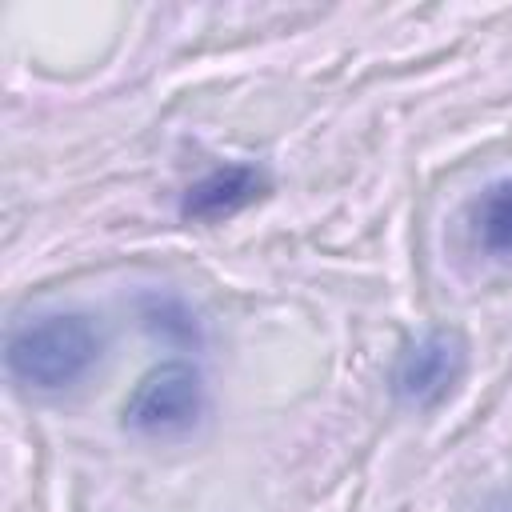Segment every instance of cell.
I'll use <instances>...</instances> for the list:
<instances>
[{
	"instance_id": "6",
	"label": "cell",
	"mask_w": 512,
	"mask_h": 512,
	"mask_svg": "<svg viewBox=\"0 0 512 512\" xmlns=\"http://www.w3.org/2000/svg\"><path fill=\"white\" fill-rule=\"evenodd\" d=\"M140 316H144V324L148 328H156V332H164L168 340H180V344H192V340H200V328H196V316L176 300V296H144V304H140Z\"/></svg>"
},
{
	"instance_id": "1",
	"label": "cell",
	"mask_w": 512,
	"mask_h": 512,
	"mask_svg": "<svg viewBox=\"0 0 512 512\" xmlns=\"http://www.w3.org/2000/svg\"><path fill=\"white\" fill-rule=\"evenodd\" d=\"M104 336L84 312H36L8 328V376L32 392H60L80 384L100 360Z\"/></svg>"
},
{
	"instance_id": "5",
	"label": "cell",
	"mask_w": 512,
	"mask_h": 512,
	"mask_svg": "<svg viewBox=\"0 0 512 512\" xmlns=\"http://www.w3.org/2000/svg\"><path fill=\"white\" fill-rule=\"evenodd\" d=\"M472 232L484 252L512 260V180H496L472 204Z\"/></svg>"
},
{
	"instance_id": "2",
	"label": "cell",
	"mask_w": 512,
	"mask_h": 512,
	"mask_svg": "<svg viewBox=\"0 0 512 512\" xmlns=\"http://www.w3.org/2000/svg\"><path fill=\"white\" fill-rule=\"evenodd\" d=\"M204 412V376L188 360H164L140 376L124 404V428L136 436H180Z\"/></svg>"
},
{
	"instance_id": "4",
	"label": "cell",
	"mask_w": 512,
	"mask_h": 512,
	"mask_svg": "<svg viewBox=\"0 0 512 512\" xmlns=\"http://www.w3.org/2000/svg\"><path fill=\"white\" fill-rule=\"evenodd\" d=\"M264 192V172L252 164H224L216 172H208L204 180H196L184 192L180 212L192 220H224L240 208H248L256 196Z\"/></svg>"
},
{
	"instance_id": "3",
	"label": "cell",
	"mask_w": 512,
	"mask_h": 512,
	"mask_svg": "<svg viewBox=\"0 0 512 512\" xmlns=\"http://www.w3.org/2000/svg\"><path fill=\"white\" fill-rule=\"evenodd\" d=\"M468 368V344L456 328H424L392 364V396L408 408L440 404Z\"/></svg>"
}]
</instances>
